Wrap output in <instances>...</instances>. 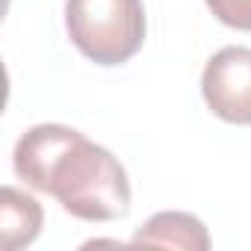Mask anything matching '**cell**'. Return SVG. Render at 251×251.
<instances>
[{"mask_svg":"<svg viewBox=\"0 0 251 251\" xmlns=\"http://www.w3.org/2000/svg\"><path fill=\"white\" fill-rule=\"evenodd\" d=\"M12 163L27 186L53 195L74 219L112 222L130 210L124 166L74 127L36 124L18 139Z\"/></svg>","mask_w":251,"mask_h":251,"instance_id":"6da1fadb","label":"cell"},{"mask_svg":"<svg viewBox=\"0 0 251 251\" xmlns=\"http://www.w3.org/2000/svg\"><path fill=\"white\" fill-rule=\"evenodd\" d=\"M65 30L98 65H121L145 42L142 0H65Z\"/></svg>","mask_w":251,"mask_h":251,"instance_id":"7a4b0ae2","label":"cell"},{"mask_svg":"<svg viewBox=\"0 0 251 251\" xmlns=\"http://www.w3.org/2000/svg\"><path fill=\"white\" fill-rule=\"evenodd\" d=\"M201 95L227 124H251V48H222L204 65Z\"/></svg>","mask_w":251,"mask_h":251,"instance_id":"3957f363","label":"cell"},{"mask_svg":"<svg viewBox=\"0 0 251 251\" xmlns=\"http://www.w3.org/2000/svg\"><path fill=\"white\" fill-rule=\"evenodd\" d=\"M136 245H166V248H186V251H207L210 233L198 216L166 210L151 216L133 236Z\"/></svg>","mask_w":251,"mask_h":251,"instance_id":"277c9868","label":"cell"},{"mask_svg":"<svg viewBox=\"0 0 251 251\" xmlns=\"http://www.w3.org/2000/svg\"><path fill=\"white\" fill-rule=\"evenodd\" d=\"M42 219V204L33 195L18 192L15 186L0 189V245L6 251L27 248L39 236Z\"/></svg>","mask_w":251,"mask_h":251,"instance_id":"5b68a950","label":"cell"},{"mask_svg":"<svg viewBox=\"0 0 251 251\" xmlns=\"http://www.w3.org/2000/svg\"><path fill=\"white\" fill-rule=\"evenodd\" d=\"M210 12L233 27V30H251V0H207Z\"/></svg>","mask_w":251,"mask_h":251,"instance_id":"8992f818","label":"cell"}]
</instances>
